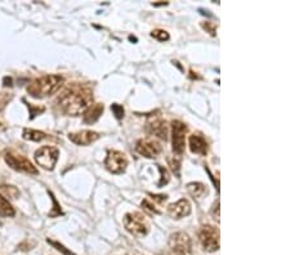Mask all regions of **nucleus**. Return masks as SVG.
<instances>
[{"label": "nucleus", "mask_w": 290, "mask_h": 255, "mask_svg": "<svg viewBox=\"0 0 290 255\" xmlns=\"http://www.w3.org/2000/svg\"><path fill=\"white\" fill-rule=\"evenodd\" d=\"M93 102V93L89 86L83 84H71L59 94L57 103L69 116H79Z\"/></svg>", "instance_id": "1"}, {"label": "nucleus", "mask_w": 290, "mask_h": 255, "mask_svg": "<svg viewBox=\"0 0 290 255\" xmlns=\"http://www.w3.org/2000/svg\"><path fill=\"white\" fill-rule=\"evenodd\" d=\"M64 79L61 75H44L41 78L32 80L27 86V93L34 98L51 97L52 94L57 93L63 85Z\"/></svg>", "instance_id": "2"}, {"label": "nucleus", "mask_w": 290, "mask_h": 255, "mask_svg": "<svg viewBox=\"0 0 290 255\" xmlns=\"http://www.w3.org/2000/svg\"><path fill=\"white\" fill-rule=\"evenodd\" d=\"M124 227L130 235L136 237H143L150 231V224L143 214L138 212L128 213L124 215Z\"/></svg>", "instance_id": "3"}, {"label": "nucleus", "mask_w": 290, "mask_h": 255, "mask_svg": "<svg viewBox=\"0 0 290 255\" xmlns=\"http://www.w3.org/2000/svg\"><path fill=\"white\" fill-rule=\"evenodd\" d=\"M4 160L7 164L16 172L26 173V174H38V169H36L30 160H27L25 156L19 155L13 150H6L4 151Z\"/></svg>", "instance_id": "4"}, {"label": "nucleus", "mask_w": 290, "mask_h": 255, "mask_svg": "<svg viewBox=\"0 0 290 255\" xmlns=\"http://www.w3.org/2000/svg\"><path fill=\"white\" fill-rule=\"evenodd\" d=\"M168 246L169 255H192V241L185 232H175L170 235Z\"/></svg>", "instance_id": "5"}, {"label": "nucleus", "mask_w": 290, "mask_h": 255, "mask_svg": "<svg viewBox=\"0 0 290 255\" xmlns=\"http://www.w3.org/2000/svg\"><path fill=\"white\" fill-rule=\"evenodd\" d=\"M199 240L203 249L208 252H214L219 249V231L215 227L205 224L199 231Z\"/></svg>", "instance_id": "6"}, {"label": "nucleus", "mask_w": 290, "mask_h": 255, "mask_svg": "<svg viewBox=\"0 0 290 255\" xmlns=\"http://www.w3.org/2000/svg\"><path fill=\"white\" fill-rule=\"evenodd\" d=\"M59 151L57 150L53 146H43L39 150H36L35 155V161L39 167H41L46 170H53L58 160Z\"/></svg>", "instance_id": "7"}, {"label": "nucleus", "mask_w": 290, "mask_h": 255, "mask_svg": "<svg viewBox=\"0 0 290 255\" xmlns=\"http://www.w3.org/2000/svg\"><path fill=\"white\" fill-rule=\"evenodd\" d=\"M186 134H187V125L180 120L172 123V150L175 155L181 156L186 148Z\"/></svg>", "instance_id": "8"}, {"label": "nucleus", "mask_w": 290, "mask_h": 255, "mask_svg": "<svg viewBox=\"0 0 290 255\" xmlns=\"http://www.w3.org/2000/svg\"><path fill=\"white\" fill-rule=\"evenodd\" d=\"M129 161L126 156L123 152L116 150H110L107 152V156L105 158L106 169L114 174H121L126 170Z\"/></svg>", "instance_id": "9"}, {"label": "nucleus", "mask_w": 290, "mask_h": 255, "mask_svg": "<svg viewBox=\"0 0 290 255\" xmlns=\"http://www.w3.org/2000/svg\"><path fill=\"white\" fill-rule=\"evenodd\" d=\"M163 150V146L159 141L153 140V138H145V140H140L136 145V151L140 155L145 156L147 158H153L159 155Z\"/></svg>", "instance_id": "10"}, {"label": "nucleus", "mask_w": 290, "mask_h": 255, "mask_svg": "<svg viewBox=\"0 0 290 255\" xmlns=\"http://www.w3.org/2000/svg\"><path fill=\"white\" fill-rule=\"evenodd\" d=\"M69 140L78 146H89L100 140V134L93 130H81L78 133H70Z\"/></svg>", "instance_id": "11"}, {"label": "nucleus", "mask_w": 290, "mask_h": 255, "mask_svg": "<svg viewBox=\"0 0 290 255\" xmlns=\"http://www.w3.org/2000/svg\"><path fill=\"white\" fill-rule=\"evenodd\" d=\"M168 214L173 219H181V218L188 217L191 214V204L188 200L181 199L174 204L168 206Z\"/></svg>", "instance_id": "12"}, {"label": "nucleus", "mask_w": 290, "mask_h": 255, "mask_svg": "<svg viewBox=\"0 0 290 255\" xmlns=\"http://www.w3.org/2000/svg\"><path fill=\"white\" fill-rule=\"evenodd\" d=\"M148 134L156 135L160 140L167 141L168 138V125L167 121L163 119H153V120L148 121L147 126H146Z\"/></svg>", "instance_id": "13"}, {"label": "nucleus", "mask_w": 290, "mask_h": 255, "mask_svg": "<svg viewBox=\"0 0 290 255\" xmlns=\"http://www.w3.org/2000/svg\"><path fill=\"white\" fill-rule=\"evenodd\" d=\"M103 110H105V106H103L102 103L91 105L83 112V121L85 124H88V125H92V124H94L101 118V115L103 113Z\"/></svg>", "instance_id": "14"}, {"label": "nucleus", "mask_w": 290, "mask_h": 255, "mask_svg": "<svg viewBox=\"0 0 290 255\" xmlns=\"http://www.w3.org/2000/svg\"><path fill=\"white\" fill-rule=\"evenodd\" d=\"M190 142V150L192 153L196 155H207L208 152V142L199 134H192L188 140Z\"/></svg>", "instance_id": "15"}, {"label": "nucleus", "mask_w": 290, "mask_h": 255, "mask_svg": "<svg viewBox=\"0 0 290 255\" xmlns=\"http://www.w3.org/2000/svg\"><path fill=\"white\" fill-rule=\"evenodd\" d=\"M22 137H24V140H27V141L40 142V141L48 140L49 135L46 134L44 132H40V130L29 129V128H26V129H24V132H22Z\"/></svg>", "instance_id": "16"}, {"label": "nucleus", "mask_w": 290, "mask_h": 255, "mask_svg": "<svg viewBox=\"0 0 290 255\" xmlns=\"http://www.w3.org/2000/svg\"><path fill=\"white\" fill-rule=\"evenodd\" d=\"M14 214H16V212H14V207L12 206L11 202L3 195H0V217L12 218L14 217Z\"/></svg>", "instance_id": "17"}, {"label": "nucleus", "mask_w": 290, "mask_h": 255, "mask_svg": "<svg viewBox=\"0 0 290 255\" xmlns=\"http://www.w3.org/2000/svg\"><path fill=\"white\" fill-rule=\"evenodd\" d=\"M187 191L193 199H200L205 194V186L200 182H191L187 184Z\"/></svg>", "instance_id": "18"}, {"label": "nucleus", "mask_w": 290, "mask_h": 255, "mask_svg": "<svg viewBox=\"0 0 290 255\" xmlns=\"http://www.w3.org/2000/svg\"><path fill=\"white\" fill-rule=\"evenodd\" d=\"M168 163H169L170 169H172V172L174 173L175 177L180 178L181 164H182V158H181V156L175 155V156H172V157H168Z\"/></svg>", "instance_id": "19"}, {"label": "nucleus", "mask_w": 290, "mask_h": 255, "mask_svg": "<svg viewBox=\"0 0 290 255\" xmlns=\"http://www.w3.org/2000/svg\"><path fill=\"white\" fill-rule=\"evenodd\" d=\"M159 169V172H160V180H159L158 183V187H163V186L168 184L170 180V175H169V172H168L167 169H165L164 167H161V165H156Z\"/></svg>", "instance_id": "20"}, {"label": "nucleus", "mask_w": 290, "mask_h": 255, "mask_svg": "<svg viewBox=\"0 0 290 255\" xmlns=\"http://www.w3.org/2000/svg\"><path fill=\"white\" fill-rule=\"evenodd\" d=\"M49 196H51L52 201H53V207H52V210L49 212V217L56 218V217H59V215H63V212L61 210V206H59L58 201H57L56 197H54V195L52 194L51 191H49Z\"/></svg>", "instance_id": "21"}, {"label": "nucleus", "mask_w": 290, "mask_h": 255, "mask_svg": "<svg viewBox=\"0 0 290 255\" xmlns=\"http://www.w3.org/2000/svg\"><path fill=\"white\" fill-rule=\"evenodd\" d=\"M24 102L27 105V108H29L30 111V119H35L36 116L40 115V113H43L44 111H46V107L44 106H35V105H31V103H27L26 101L24 100Z\"/></svg>", "instance_id": "22"}, {"label": "nucleus", "mask_w": 290, "mask_h": 255, "mask_svg": "<svg viewBox=\"0 0 290 255\" xmlns=\"http://www.w3.org/2000/svg\"><path fill=\"white\" fill-rule=\"evenodd\" d=\"M47 242H48L49 245H52V246H53L56 250H58L59 252H62L63 255H76L75 252H73L71 250H69L68 247H64L63 245L59 244V242H57V241H54V240L47 239Z\"/></svg>", "instance_id": "23"}, {"label": "nucleus", "mask_w": 290, "mask_h": 255, "mask_svg": "<svg viewBox=\"0 0 290 255\" xmlns=\"http://www.w3.org/2000/svg\"><path fill=\"white\" fill-rule=\"evenodd\" d=\"M151 36H152V38H155V39H158L159 41L169 40V34H168L165 30H160V29L153 30L152 33H151Z\"/></svg>", "instance_id": "24"}, {"label": "nucleus", "mask_w": 290, "mask_h": 255, "mask_svg": "<svg viewBox=\"0 0 290 255\" xmlns=\"http://www.w3.org/2000/svg\"><path fill=\"white\" fill-rule=\"evenodd\" d=\"M13 98L12 93H0V111H3Z\"/></svg>", "instance_id": "25"}, {"label": "nucleus", "mask_w": 290, "mask_h": 255, "mask_svg": "<svg viewBox=\"0 0 290 255\" xmlns=\"http://www.w3.org/2000/svg\"><path fill=\"white\" fill-rule=\"evenodd\" d=\"M2 190L6 192L7 195H8L9 197H12V199H17V196L19 195V192H18V190H17L14 186H7V184H4V186H2Z\"/></svg>", "instance_id": "26"}, {"label": "nucleus", "mask_w": 290, "mask_h": 255, "mask_svg": "<svg viewBox=\"0 0 290 255\" xmlns=\"http://www.w3.org/2000/svg\"><path fill=\"white\" fill-rule=\"evenodd\" d=\"M111 111H113L114 115H115V118L118 119V120H121V119L124 118V113H125L123 106L118 105V103H114V105H111Z\"/></svg>", "instance_id": "27"}, {"label": "nucleus", "mask_w": 290, "mask_h": 255, "mask_svg": "<svg viewBox=\"0 0 290 255\" xmlns=\"http://www.w3.org/2000/svg\"><path fill=\"white\" fill-rule=\"evenodd\" d=\"M142 207H145V209L147 210V212L152 213V214H160V210L156 209L155 205H153L152 202H151L150 200H147V199H145L142 201Z\"/></svg>", "instance_id": "28"}, {"label": "nucleus", "mask_w": 290, "mask_h": 255, "mask_svg": "<svg viewBox=\"0 0 290 255\" xmlns=\"http://www.w3.org/2000/svg\"><path fill=\"white\" fill-rule=\"evenodd\" d=\"M203 29H205L208 31V33L210 34L212 36H215V31H217V26H215L214 24H212V22H205V24H202Z\"/></svg>", "instance_id": "29"}, {"label": "nucleus", "mask_w": 290, "mask_h": 255, "mask_svg": "<svg viewBox=\"0 0 290 255\" xmlns=\"http://www.w3.org/2000/svg\"><path fill=\"white\" fill-rule=\"evenodd\" d=\"M150 196L152 197L153 201H158L160 205L164 204V202L168 200L167 195H152V194H150Z\"/></svg>", "instance_id": "30"}, {"label": "nucleus", "mask_w": 290, "mask_h": 255, "mask_svg": "<svg viewBox=\"0 0 290 255\" xmlns=\"http://www.w3.org/2000/svg\"><path fill=\"white\" fill-rule=\"evenodd\" d=\"M212 214L214 217V219H217V222H219V200L217 201V204L214 205L212 210Z\"/></svg>", "instance_id": "31"}, {"label": "nucleus", "mask_w": 290, "mask_h": 255, "mask_svg": "<svg viewBox=\"0 0 290 255\" xmlns=\"http://www.w3.org/2000/svg\"><path fill=\"white\" fill-rule=\"evenodd\" d=\"M4 86H12V78H4Z\"/></svg>", "instance_id": "32"}, {"label": "nucleus", "mask_w": 290, "mask_h": 255, "mask_svg": "<svg viewBox=\"0 0 290 255\" xmlns=\"http://www.w3.org/2000/svg\"><path fill=\"white\" fill-rule=\"evenodd\" d=\"M199 11H200V13H202V14H207V16L213 17V14H212V13H208V12H209V11H205V9H203V8H200Z\"/></svg>", "instance_id": "33"}, {"label": "nucleus", "mask_w": 290, "mask_h": 255, "mask_svg": "<svg viewBox=\"0 0 290 255\" xmlns=\"http://www.w3.org/2000/svg\"><path fill=\"white\" fill-rule=\"evenodd\" d=\"M3 129H6V126H4V124L0 121V130H3Z\"/></svg>", "instance_id": "34"}]
</instances>
